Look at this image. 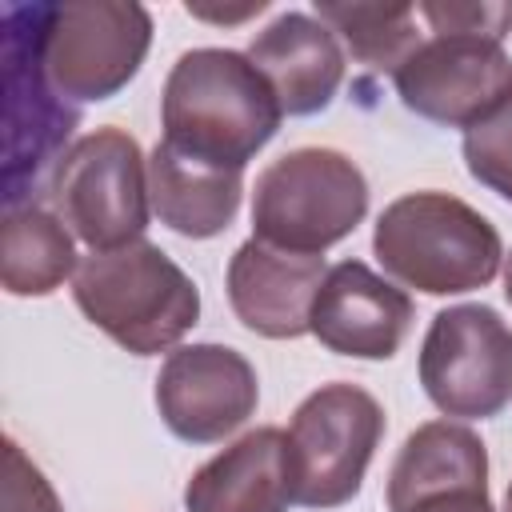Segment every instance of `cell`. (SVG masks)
Returning <instances> with one entry per match:
<instances>
[{
  "instance_id": "3957f363",
  "label": "cell",
  "mask_w": 512,
  "mask_h": 512,
  "mask_svg": "<svg viewBox=\"0 0 512 512\" xmlns=\"http://www.w3.org/2000/svg\"><path fill=\"white\" fill-rule=\"evenodd\" d=\"M76 308L132 356H156L200 320L192 276L152 240L88 252L72 276Z\"/></svg>"
},
{
  "instance_id": "8fae6325",
  "label": "cell",
  "mask_w": 512,
  "mask_h": 512,
  "mask_svg": "<svg viewBox=\"0 0 512 512\" xmlns=\"http://www.w3.org/2000/svg\"><path fill=\"white\" fill-rule=\"evenodd\" d=\"M412 328V300L360 260H340L324 272L312 300L308 332L336 356L388 360Z\"/></svg>"
},
{
  "instance_id": "e0dca14e",
  "label": "cell",
  "mask_w": 512,
  "mask_h": 512,
  "mask_svg": "<svg viewBox=\"0 0 512 512\" xmlns=\"http://www.w3.org/2000/svg\"><path fill=\"white\" fill-rule=\"evenodd\" d=\"M76 244L68 224L40 208H8L0 228V280L12 296H48L68 276H76Z\"/></svg>"
},
{
  "instance_id": "9c48e42d",
  "label": "cell",
  "mask_w": 512,
  "mask_h": 512,
  "mask_svg": "<svg viewBox=\"0 0 512 512\" xmlns=\"http://www.w3.org/2000/svg\"><path fill=\"white\" fill-rule=\"evenodd\" d=\"M392 84L408 112L468 132L512 100V56L488 36H432L392 72Z\"/></svg>"
},
{
  "instance_id": "30bf717a",
  "label": "cell",
  "mask_w": 512,
  "mask_h": 512,
  "mask_svg": "<svg viewBox=\"0 0 512 512\" xmlns=\"http://www.w3.org/2000/svg\"><path fill=\"white\" fill-rule=\"evenodd\" d=\"M256 368L228 344H184L168 352L156 376V408L172 436L216 444L256 412Z\"/></svg>"
},
{
  "instance_id": "5b68a950",
  "label": "cell",
  "mask_w": 512,
  "mask_h": 512,
  "mask_svg": "<svg viewBox=\"0 0 512 512\" xmlns=\"http://www.w3.org/2000/svg\"><path fill=\"white\" fill-rule=\"evenodd\" d=\"M152 16L132 0L36 4V56L56 96L88 104L116 96L144 64Z\"/></svg>"
},
{
  "instance_id": "cb8c5ba5",
  "label": "cell",
  "mask_w": 512,
  "mask_h": 512,
  "mask_svg": "<svg viewBox=\"0 0 512 512\" xmlns=\"http://www.w3.org/2000/svg\"><path fill=\"white\" fill-rule=\"evenodd\" d=\"M504 512H512V484H508V492H504Z\"/></svg>"
},
{
  "instance_id": "44dd1931",
  "label": "cell",
  "mask_w": 512,
  "mask_h": 512,
  "mask_svg": "<svg viewBox=\"0 0 512 512\" xmlns=\"http://www.w3.org/2000/svg\"><path fill=\"white\" fill-rule=\"evenodd\" d=\"M4 512H64L52 484L16 440L4 444Z\"/></svg>"
},
{
  "instance_id": "d6986e66",
  "label": "cell",
  "mask_w": 512,
  "mask_h": 512,
  "mask_svg": "<svg viewBox=\"0 0 512 512\" xmlns=\"http://www.w3.org/2000/svg\"><path fill=\"white\" fill-rule=\"evenodd\" d=\"M464 164L472 180L512 200V100L464 132Z\"/></svg>"
},
{
  "instance_id": "5bb4252c",
  "label": "cell",
  "mask_w": 512,
  "mask_h": 512,
  "mask_svg": "<svg viewBox=\"0 0 512 512\" xmlns=\"http://www.w3.org/2000/svg\"><path fill=\"white\" fill-rule=\"evenodd\" d=\"M296 504L292 464H288V432L256 428L236 444L204 460L188 488V512H288Z\"/></svg>"
},
{
  "instance_id": "4fadbf2b",
  "label": "cell",
  "mask_w": 512,
  "mask_h": 512,
  "mask_svg": "<svg viewBox=\"0 0 512 512\" xmlns=\"http://www.w3.org/2000/svg\"><path fill=\"white\" fill-rule=\"evenodd\" d=\"M248 60L264 72L288 116L324 112L344 80L336 32L308 12H284L260 28L248 44Z\"/></svg>"
},
{
  "instance_id": "ffe728a7",
  "label": "cell",
  "mask_w": 512,
  "mask_h": 512,
  "mask_svg": "<svg viewBox=\"0 0 512 512\" xmlns=\"http://www.w3.org/2000/svg\"><path fill=\"white\" fill-rule=\"evenodd\" d=\"M420 16L432 24L436 36H488L504 40L512 32V4L508 0H424Z\"/></svg>"
},
{
  "instance_id": "2e32d148",
  "label": "cell",
  "mask_w": 512,
  "mask_h": 512,
  "mask_svg": "<svg viewBox=\"0 0 512 512\" xmlns=\"http://www.w3.org/2000/svg\"><path fill=\"white\" fill-rule=\"evenodd\" d=\"M488 484V452L484 440L456 420H428L420 424L396 452L388 472V512H404L408 504L464 488Z\"/></svg>"
},
{
  "instance_id": "ac0fdd59",
  "label": "cell",
  "mask_w": 512,
  "mask_h": 512,
  "mask_svg": "<svg viewBox=\"0 0 512 512\" xmlns=\"http://www.w3.org/2000/svg\"><path fill=\"white\" fill-rule=\"evenodd\" d=\"M316 20L344 36L352 56L368 68L396 72L416 52V8L412 4H360V0H316Z\"/></svg>"
},
{
  "instance_id": "603a6c76",
  "label": "cell",
  "mask_w": 512,
  "mask_h": 512,
  "mask_svg": "<svg viewBox=\"0 0 512 512\" xmlns=\"http://www.w3.org/2000/svg\"><path fill=\"white\" fill-rule=\"evenodd\" d=\"M504 296L512 300V252H508V260H504Z\"/></svg>"
},
{
  "instance_id": "6da1fadb",
  "label": "cell",
  "mask_w": 512,
  "mask_h": 512,
  "mask_svg": "<svg viewBox=\"0 0 512 512\" xmlns=\"http://www.w3.org/2000/svg\"><path fill=\"white\" fill-rule=\"evenodd\" d=\"M280 100L248 52L192 48L184 52L160 92L164 140L192 160L240 168L276 136Z\"/></svg>"
},
{
  "instance_id": "ba28073f",
  "label": "cell",
  "mask_w": 512,
  "mask_h": 512,
  "mask_svg": "<svg viewBox=\"0 0 512 512\" xmlns=\"http://www.w3.org/2000/svg\"><path fill=\"white\" fill-rule=\"evenodd\" d=\"M420 384L444 416H496L512 400V328L488 304L440 308L420 344Z\"/></svg>"
},
{
  "instance_id": "9a60e30c",
  "label": "cell",
  "mask_w": 512,
  "mask_h": 512,
  "mask_svg": "<svg viewBox=\"0 0 512 512\" xmlns=\"http://www.w3.org/2000/svg\"><path fill=\"white\" fill-rule=\"evenodd\" d=\"M244 172L216 168L184 156L168 140H160L148 156V200L160 224L188 240L220 236L240 212Z\"/></svg>"
},
{
  "instance_id": "7a4b0ae2",
  "label": "cell",
  "mask_w": 512,
  "mask_h": 512,
  "mask_svg": "<svg viewBox=\"0 0 512 512\" xmlns=\"http://www.w3.org/2000/svg\"><path fill=\"white\" fill-rule=\"evenodd\" d=\"M372 252L392 280L428 296L484 288L504 260L496 224L452 192L396 196L376 216Z\"/></svg>"
},
{
  "instance_id": "8992f818",
  "label": "cell",
  "mask_w": 512,
  "mask_h": 512,
  "mask_svg": "<svg viewBox=\"0 0 512 512\" xmlns=\"http://www.w3.org/2000/svg\"><path fill=\"white\" fill-rule=\"evenodd\" d=\"M56 216L92 248L112 252L144 240L148 228V160L124 128H96L72 140L52 168Z\"/></svg>"
},
{
  "instance_id": "277c9868",
  "label": "cell",
  "mask_w": 512,
  "mask_h": 512,
  "mask_svg": "<svg viewBox=\"0 0 512 512\" xmlns=\"http://www.w3.org/2000/svg\"><path fill=\"white\" fill-rule=\"evenodd\" d=\"M368 212V180L336 148H292L256 176L252 192V236L320 256L340 244Z\"/></svg>"
},
{
  "instance_id": "52a82bcc",
  "label": "cell",
  "mask_w": 512,
  "mask_h": 512,
  "mask_svg": "<svg viewBox=\"0 0 512 512\" xmlns=\"http://www.w3.org/2000/svg\"><path fill=\"white\" fill-rule=\"evenodd\" d=\"M384 436V408L372 392L332 380L320 384L312 396L300 400L288 424V464H292V492L304 508H340L348 504L372 452Z\"/></svg>"
},
{
  "instance_id": "7402d4cb",
  "label": "cell",
  "mask_w": 512,
  "mask_h": 512,
  "mask_svg": "<svg viewBox=\"0 0 512 512\" xmlns=\"http://www.w3.org/2000/svg\"><path fill=\"white\" fill-rule=\"evenodd\" d=\"M404 512H496V508L488 500V484H464V488L432 492V496L408 504Z\"/></svg>"
},
{
  "instance_id": "7c38bea8",
  "label": "cell",
  "mask_w": 512,
  "mask_h": 512,
  "mask_svg": "<svg viewBox=\"0 0 512 512\" xmlns=\"http://www.w3.org/2000/svg\"><path fill=\"white\" fill-rule=\"evenodd\" d=\"M324 272V256L284 252L252 236L228 260V304L248 332L296 340L312 324V300Z\"/></svg>"
}]
</instances>
